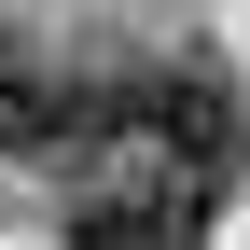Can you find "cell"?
I'll use <instances>...</instances> for the list:
<instances>
[{
  "mask_svg": "<svg viewBox=\"0 0 250 250\" xmlns=\"http://www.w3.org/2000/svg\"><path fill=\"white\" fill-rule=\"evenodd\" d=\"M70 250H208V181L167 153L70 181Z\"/></svg>",
  "mask_w": 250,
  "mask_h": 250,
  "instance_id": "obj_1",
  "label": "cell"
},
{
  "mask_svg": "<svg viewBox=\"0 0 250 250\" xmlns=\"http://www.w3.org/2000/svg\"><path fill=\"white\" fill-rule=\"evenodd\" d=\"M139 153H167V167H195L208 195L250 167V98L208 56H167V70H139Z\"/></svg>",
  "mask_w": 250,
  "mask_h": 250,
  "instance_id": "obj_2",
  "label": "cell"
},
{
  "mask_svg": "<svg viewBox=\"0 0 250 250\" xmlns=\"http://www.w3.org/2000/svg\"><path fill=\"white\" fill-rule=\"evenodd\" d=\"M42 98H56V70L0 28V153H42Z\"/></svg>",
  "mask_w": 250,
  "mask_h": 250,
  "instance_id": "obj_3",
  "label": "cell"
}]
</instances>
